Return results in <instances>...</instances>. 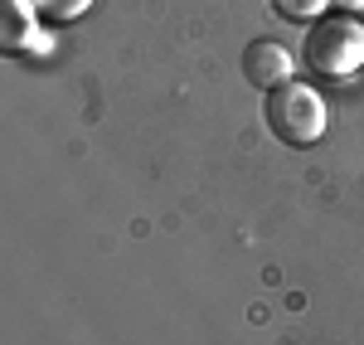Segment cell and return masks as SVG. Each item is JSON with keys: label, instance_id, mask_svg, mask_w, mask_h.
Returning a JSON list of instances; mask_svg holds the SVG:
<instances>
[{"label": "cell", "instance_id": "cell-3", "mask_svg": "<svg viewBox=\"0 0 364 345\" xmlns=\"http://www.w3.org/2000/svg\"><path fill=\"white\" fill-rule=\"evenodd\" d=\"M291 73H296V58L287 44L277 39H252L248 49H243V78L252 87H262V92H277L282 83H291Z\"/></svg>", "mask_w": 364, "mask_h": 345}, {"label": "cell", "instance_id": "cell-2", "mask_svg": "<svg viewBox=\"0 0 364 345\" xmlns=\"http://www.w3.org/2000/svg\"><path fill=\"white\" fill-rule=\"evenodd\" d=\"M262 112H267V127L287 146H316L326 137V97L311 83H296V78L282 83L277 92H267Z\"/></svg>", "mask_w": 364, "mask_h": 345}, {"label": "cell", "instance_id": "cell-4", "mask_svg": "<svg viewBox=\"0 0 364 345\" xmlns=\"http://www.w3.org/2000/svg\"><path fill=\"white\" fill-rule=\"evenodd\" d=\"M0 44L5 49H49V39L39 34L34 0H5L0 5Z\"/></svg>", "mask_w": 364, "mask_h": 345}, {"label": "cell", "instance_id": "cell-5", "mask_svg": "<svg viewBox=\"0 0 364 345\" xmlns=\"http://www.w3.org/2000/svg\"><path fill=\"white\" fill-rule=\"evenodd\" d=\"M331 5H336V0H272V10H277L282 20H296V25H306V20H321Z\"/></svg>", "mask_w": 364, "mask_h": 345}, {"label": "cell", "instance_id": "cell-6", "mask_svg": "<svg viewBox=\"0 0 364 345\" xmlns=\"http://www.w3.org/2000/svg\"><path fill=\"white\" fill-rule=\"evenodd\" d=\"M92 0H34V10H39V20H54V25H68V20H78Z\"/></svg>", "mask_w": 364, "mask_h": 345}, {"label": "cell", "instance_id": "cell-7", "mask_svg": "<svg viewBox=\"0 0 364 345\" xmlns=\"http://www.w3.org/2000/svg\"><path fill=\"white\" fill-rule=\"evenodd\" d=\"M340 10H364V0H336Z\"/></svg>", "mask_w": 364, "mask_h": 345}, {"label": "cell", "instance_id": "cell-1", "mask_svg": "<svg viewBox=\"0 0 364 345\" xmlns=\"http://www.w3.org/2000/svg\"><path fill=\"white\" fill-rule=\"evenodd\" d=\"M301 58L321 78H350L364 68V25L355 15H321L306 29Z\"/></svg>", "mask_w": 364, "mask_h": 345}]
</instances>
